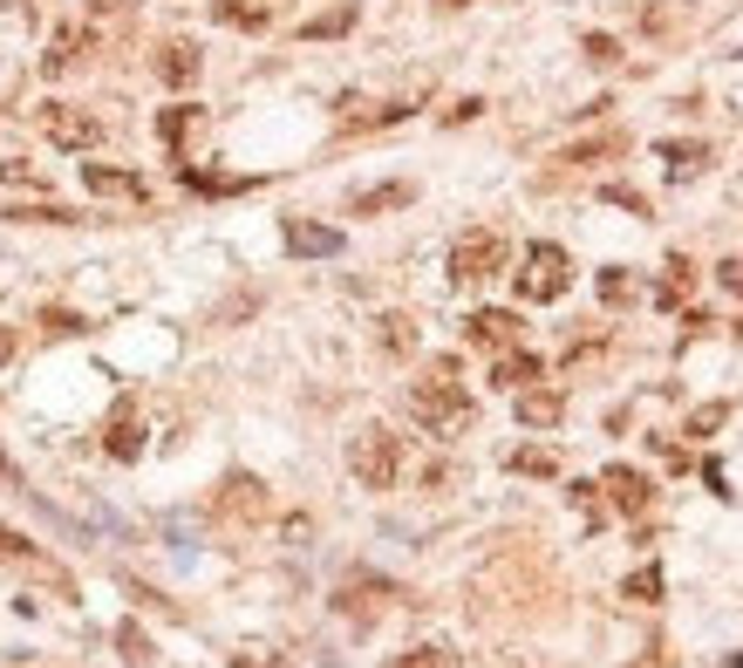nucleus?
Masks as SVG:
<instances>
[{"mask_svg":"<svg viewBox=\"0 0 743 668\" xmlns=\"http://www.w3.org/2000/svg\"><path fill=\"white\" fill-rule=\"evenodd\" d=\"M348 471L362 478L369 492H389V484H396V471H403V444H396L389 430H362V436L348 444Z\"/></svg>","mask_w":743,"mask_h":668,"instance_id":"7ed1b4c3","label":"nucleus"},{"mask_svg":"<svg viewBox=\"0 0 743 668\" xmlns=\"http://www.w3.org/2000/svg\"><path fill=\"white\" fill-rule=\"evenodd\" d=\"M498 389H525V382H540V355H525V348H505V362L492 369Z\"/></svg>","mask_w":743,"mask_h":668,"instance_id":"9b49d317","label":"nucleus"},{"mask_svg":"<svg viewBox=\"0 0 743 668\" xmlns=\"http://www.w3.org/2000/svg\"><path fill=\"white\" fill-rule=\"evenodd\" d=\"M83 185L102 191V198H144V185L131 171H110V164H83Z\"/></svg>","mask_w":743,"mask_h":668,"instance_id":"9d476101","label":"nucleus"},{"mask_svg":"<svg viewBox=\"0 0 743 668\" xmlns=\"http://www.w3.org/2000/svg\"><path fill=\"white\" fill-rule=\"evenodd\" d=\"M586 62H600V69H607V62H621V48H614L607 35H586Z\"/></svg>","mask_w":743,"mask_h":668,"instance_id":"c85d7f7f","label":"nucleus"},{"mask_svg":"<svg viewBox=\"0 0 743 668\" xmlns=\"http://www.w3.org/2000/svg\"><path fill=\"white\" fill-rule=\"evenodd\" d=\"M505 267V233H465L450 246V280L465 287V280H492Z\"/></svg>","mask_w":743,"mask_h":668,"instance_id":"20e7f679","label":"nucleus"},{"mask_svg":"<svg viewBox=\"0 0 743 668\" xmlns=\"http://www.w3.org/2000/svg\"><path fill=\"white\" fill-rule=\"evenodd\" d=\"M444 8H471V0H444Z\"/></svg>","mask_w":743,"mask_h":668,"instance_id":"473e14b6","label":"nucleus"},{"mask_svg":"<svg viewBox=\"0 0 743 668\" xmlns=\"http://www.w3.org/2000/svg\"><path fill=\"white\" fill-rule=\"evenodd\" d=\"M389 205H409V185H375L355 198V212H389Z\"/></svg>","mask_w":743,"mask_h":668,"instance_id":"a211bd4d","label":"nucleus"},{"mask_svg":"<svg viewBox=\"0 0 743 668\" xmlns=\"http://www.w3.org/2000/svg\"><path fill=\"white\" fill-rule=\"evenodd\" d=\"M567 287H573V260H567V246H553V239L525 246V267H519V294H525V300H559Z\"/></svg>","mask_w":743,"mask_h":668,"instance_id":"f03ea898","label":"nucleus"},{"mask_svg":"<svg viewBox=\"0 0 743 668\" xmlns=\"http://www.w3.org/2000/svg\"><path fill=\"white\" fill-rule=\"evenodd\" d=\"M158 75H164V83H171V89H185V83H191V75H198V48H185V41H171V48H164V55H158Z\"/></svg>","mask_w":743,"mask_h":668,"instance_id":"ddd939ff","label":"nucleus"},{"mask_svg":"<svg viewBox=\"0 0 743 668\" xmlns=\"http://www.w3.org/2000/svg\"><path fill=\"white\" fill-rule=\"evenodd\" d=\"M191 123H198V110H191V102H177V110H164V116H158V131H164V144H185Z\"/></svg>","mask_w":743,"mask_h":668,"instance_id":"412c9836","label":"nucleus"},{"mask_svg":"<svg viewBox=\"0 0 743 668\" xmlns=\"http://www.w3.org/2000/svg\"><path fill=\"white\" fill-rule=\"evenodd\" d=\"M355 28V8H335V14H314V21H307V41H327V35H348Z\"/></svg>","mask_w":743,"mask_h":668,"instance_id":"2eb2a0df","label":"nucleus"},{"mask_svg":"<svg viewBox=\"0 0 743 668\" xmlns=\"http://www.w3.org/2000/svg\"><path fill=\"white\" fill-rule=\"evenodd\" d=\"M41 123H48V137H55L62 150H89V144L102 137V123H96V116H83V110H69V102H55V110H48Z\"/></svg>","mask_w":743,"mask_h":668,"instance_id":"423d86ee","label":"nucleus"},{"mask_svg":"<svg viewBox=\"0 0 743 668\" xmlns=\"http://www.w3.org/2000/svg\"><path fill=\"white\" fill-rule=\"evenodd\" d=\"M409 417L430 423V430H457V423H471V403H465V389L450 382V362H444L437 375H423L417 389H409Z\"/></svg>","mask_w":743,"mask_h":668,"instance_id":"f257e3e1","label":"nucleus"},{"mask_svg":"<svg viewBox=\"0 0 743 668\" xmlns=\"http://www.w3.org/2000/svg\"><path fill=\"white\" fill-rule=\"evenodd\" d=\"M607 205H621V212H634V219H648V198L634 191V185H607Z\"/></svg>","mask_w":743,"mask_h":668,"instance_id":"a878e982","label":"nucleus"},{"mask_svg":"<svg viewBox=\"0 0 743 668\" xmlns=\"http://www.w3.org/2000/svg\"><path fill=\"white\" fill-rule=\"evenodd\" d=\"M628 294H634V280H628L621 267H607V273H600V300H607V307H621Z\"/></svg>","mask_w":743,"mask_h":668,"instance_id":"b1692460","label":"nucleus"},{"mask_svg":"<svg viewBox=\"0 0 743 668\" xmlns=\"http://www.w3.org/2000/svg\"><path fill=\"white\" fill-rule=\"evenodd\" d=\"M465 334L478 348H519V314H505V307H478L465 321Z\"/></svg>","mask_w":743,"mask_h":668,"instance_id":"0eeeda50","label":"nucleus"},{"mask_svg":"<svg viewBox=\"0 0 743 668\" xmlns=\"http://www.w3.org/2000/svg\"><path fill=\"white\" fill-rule=\"evenodd\" d=\"M559 417H567V396H559V389H519V423L553 430Z\"/></svg>","mask_w":743,"mask_h":668,"instance_id":"1a4fd4ad","label":"nucleus"},{"mask_svg":"<svg viewBox=\"0 0 743 668\" xmlns=\"http://www.w3.org/2000/svg\"><path fill=\"white\" fill-rule=\"evenodd\" d=\"M219 21H233V28H267V8H246V0H219Z\"/></svg>","mask_w":743,"mask_h":668,"instance_id":"4be33fe9","label":"nucleus"},{"mask_svg":"<svg viewBox=\"0 0 743 668\" xmlns=\"http://www.w3.org/2000/svg\"><path fill=\"white\" fill-rule=\"evenodd\" d=\"M511 471H525V478H553V471H559V457H553V450H511Z\"/></svg>","mask_w":743,"mask_h":668,"instance_id":"aec40b11","label":"nucleus"},{"mask_svg":"<svg viewBox=\"0 0 743 668\" xmlns=\"http://www.w3.org/2000/svg\"><path fill=\"white\" fill-rule=\"evenodd\" d=\"M116 648H123V655H131V661H150V641H144V634H137L131 621H123V628H116Z\"/></svg>","mask_w":743,"mask_h":668,"instance_id":"cd10ccee","label":"nucleus"},{"mask_svg":"<svg viewBox=\"0 0 743 668\" xmlns=\"http://www.w3.org/2000/svg\"><path fill=\"white\" fill-rule=\"evenodd\" d=\"M0 362H14V334L8 327H0Z\"/></svg>","mask_w":743,"mask_h":668,"instance_id":"2f4dec72","label":"nucleus"},{"mask_svg":"<svg viewBox=\"0 0 743 668\" xmlns=\"http://www.w3.org/2000/svg\"><path fill=\"white\" fill-rule=\"evenodd\" d=\"M600 492H607V505H614V511H628V519H634V511H648V498H655V484H648L642 471L614 465V471L600 478Z\"/></svg>","mask_w":743,"mask_h":668,"instance_id":"39448f33","label":"nucleus"},{"mask_svg":"<svg viewBox=\"0 0 743 668\" xmlns=\"http://www.w3.org/2000/svg\"><path fill=\"white\" fill-rule=\"evenodd\" d=\"M396 668H444V655H437V648H417V655H403Z\"/></svg>","mask_w":743,"mask_h":668,"instance_id":"c756f323","label":"nucleus"},{"mask_svg":"<svg viewBox=\"0 0 743 668\" xmlns=\"http://www.w3.org/2000/svg\"><path fill=\"white\" fill-rule=\"evenodd\" d=\"M723 287H730V294L743 300V260H723Z\"/></svg>","mask_w":743,"mask_h":668,"instance_id":"7c9ffc66","label":"nucleus"},{"mask_svg":"<svg viewBox=\"0 0 743 668\" xmlns=\"http://www.w3.org/2000/svg\"><path fill=\"white\" fill-rule=\"evenodd\" d=\"M628 150V137H600V144H573L567 150V164H594V158H621Z\"/></svg>","mask_w":743,"mask_h":668,"instance_id":"6ab92c4d","label":"nucleus"},{"mask_svg":"<svg viewBox=\"0 0 743 668\" xmlns=\"http://www.w3.org/2000/svg\"><path fill=\"white\" fill-rule=\"evenodd\" d=\"M573 505H580V519H586V532H600V525H607V505H600V484H573Z\"/></svg>","mask_w":743,"mask_h":668,"instance_id":"f3484780","label":"nucleus"},{"mask_svg":"<svg viewBox=\"0 0 743 668\" xmlns=\"http://www.w3.org/2000/svg\"><path fill=\"white\" fill-rule=\"evenodd\" d=\"M144 450V430L131 423V409H123V417L110 423V457H137Z\"/></svg>","mask_w":743,"mask_h":668,"instance_id":"dca6fc26","label":"nucleus"},{"mask_svg":"<svg viewBox=\"0 0 743 668\" xmlns=\"http://www.w3.org/2000/svg\"><path fill=\"white\" fill-rule=\"evenodd\" d=\"M628 601H661V573H655V567L628 573Z\"/></svg>","mask_w":743,"mask_h":668,"instance_id":"393cba45","label":"nucleus"},{"mask_svg":"<svg viewBox=\"0 0 743 668\" xmlns=\"http://www.w3.org/2000/svg\"><path fill=\"white\" fill-rule=\"evenodd\" d=\"M287 252H300V260H327V252H342V233H335V225L287 219Z\"/></svg>","mask_w":743,"mask_h":668,"instance_id":"6e6552de","label":"nucleus"},{"mask_svg":"<svg viewBox=\"0 0 743 668\" xmlns=\"http://www.w3.org/2000/svg\"><path fill=\"white\" fill-rule=\"evenodd\" d=\"M219 511H267L260 478H225V484H219Z\"/></svg>","mask_w":743,"mask_h":668,"instance_id":"f8f14e48","label":"nucleus"},{"mask_svg":"<svg viewBox=\"0 0 743 668\" xmlns=\"http://www.w3.org/2000/svg\"><path fill=\"white\" fill-rule=\"evenodd\" d=\"M382 348H389V355H403V348H417V327H409L403 314H389V321H382Z\"/></svg>","mask_w":743,"mask_h":668,"instance_id":"5701e85b","label":"nucleus"},{"mask_svg":"<svg viewBox=\"0 0 743 668\" xmlns=\"http://www.w3.org/2000/svg\"><path fill=\"white\" fill-rule=\"evenodd\" d=\"M661 164H669V177H696L709 164V144H661Z\"/></svg>","mask_w":743,"mask_h":668,"instance_id":"4468645a","label":"nucleus"},{"mask_svg":"<svg viewBox=\"0 0 743 668\" xmlns=\"http://www.w3.org/2000/svg\"><path fill=\"white\" fill-rule=\"evenodd\" d=\"M723 417H730V409H723V403H703V409H696V417H689V436H709V430H716V423H723Z\"/></svg>","mask_w":743,"mask_h":668,"instance_id":"bb28decb","label":"nucleus"}]
</instances>
